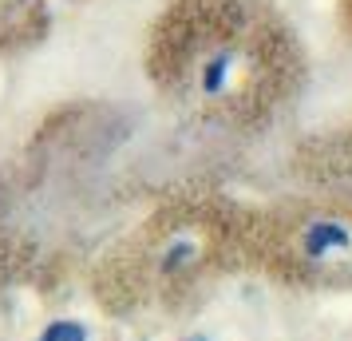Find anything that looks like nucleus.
Here are the masks:
<instances>
[{"mask_svg":"<svg viewBox=\"0 0 352 341\" xmlns=\"http://www.w3.org/2000/svg\"><path fill=\"white\" fill-rule=\"evenodd\" d=\"M186 254H194V246L190 242H178L170 254H166V270H175V266H182L186 262Z\"/></svg>","mask_w":352,"mask_h":341,"instance_id":"20e7f679","label":"nucleus"},{"mask_svg":"<svg viewBox=\"0 0 352 341\" xmlns=\"http://www.w3.org/2000/svg\"><path fill=\"white\" fill-rule=\"evenodd\" d=\"M194 341H206V338H194Z\"/></svg>","mask_w":352,"mask_h":341,"instance_id":"39448f33","label":"nucleus"},{"mask_svg":"<svg viewBox=\"0 0 352 341\" xmlns=\"http://www.w3.org/2000/svg\"><path fill=\"white\" fill-rule=\"evenodd\" d=\"M36 341H87V329L80 322H52Z\"/></svg>","mask_w":352,"mask_h":341,"instance_id":"7ed1b4c3","label":"nucleus"},{"mask_svg":"<svg viewBox=\"0 0 352 341\" xmlns=\"http://www.w3.org/2000/svg\"><path fill=\"white\" fill-rule=\"evenodd\" d=\"M352 246V234L336 223H313L305 230V254L309 258H324L329 250H349Z\"/></svg>","mask_w":352,"mask_h":341,"instance_id":"f03ea898","label":"nucleus"},{"mask_svg":"<svg viewBox=\"0 0 352 341\" xmlns=\"http://www.w3.org/2000/svg\"><path fill=\"white\" fill-rule=\"evenodd\" d=\"M281 36L254 0H175L155 32V60L166 83H186L198 99L245 96L273 68Z\"/></svg>","mask_w":352,"mask_h":341,"instance_id":"f257e3e1","label":"nucleus"}]
</instances>
